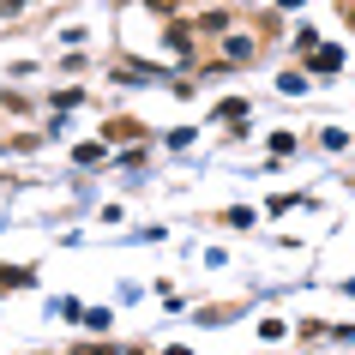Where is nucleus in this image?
I'll return each mask as SVG.
<instances>
[{"label": "nucleus", "instance_id": "nucleus-1", "mask_svg": "<svg viewBox=\"0 0 355 355\" xmlns=\"http://www.w3.org/2000/svg\"><path fill=\"white\" fill-rule=\"evenodd\" d=\"M313 67H319V73H331V67H343V55H337V49H313Z\"/></svg>", "mask_w": 355, "mask_h": 355}]
</instances>
